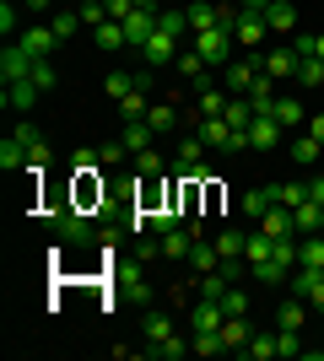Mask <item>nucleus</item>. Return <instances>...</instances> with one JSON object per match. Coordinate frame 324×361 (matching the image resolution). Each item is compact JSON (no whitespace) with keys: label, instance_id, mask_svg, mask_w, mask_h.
<instances>
[{"label":"nucleus","instance_id":"obj_1","mask_svg":"<svg viewBox=\"0 0 324 361\" xmlns=\"http://www.w3.org/2000/svg\"><path fill=\"white\" fill-rule=\"evenodd\" d=\"M44 221L54 226V238H60V243H71V248H87V243H108V238H114V232L92 226L87 216L76 211V205H49V211H44Z\"/></svg>","mask_w":324,"mask_h":361},{"label":"nucleus","instance_id":"obj_2","mask_svg":"<svg viewBox=\"0 0 324 361\" xmlns=\"http://www.w3.org/2000/svg\"><path fill=\"white\" fill-rule=\"evenodd\" d=\"M179 49H184V38H179V32H168L162 22H157V32L140 44V65H146V71H162V65L179 60Z\"/></svg>","mask_w":324,"mask_h":361},{"label":"nucleus","instance_id":"obj_3","mask_svg":"<svg viewBox=\"0 0 324 361\" xmlns=\"http://www.w3.org/2000/svg\"><path fill=\"white\" fill-rule=\"evenodd\" d=\"M189 49L200 54L205 65H232L227 49H232V32L227 27H205V32H189Z\"/></svg>","mask_w":324,"mask_h":361},{"label":"nucleus","instance_id":"obj_4","mask_svg":"<svg viewBox=\"0 0 324 361\" xmlns=\"http://www.w3.org/2000/svg\"><path fill=\"white\" fill-rule=\"evenodd\" d=\"M265 38H270V27H265V11H238V22H232V44H244L248 54H260Z\"/></svg>","mask_w":324,"mask_h":361},{"label":"nucleus","instance_id":"obj_5","mask_svg":"<svg viewBox=\"0 0 324 361\" xmlns=\"http://www.w3.org/2000/svg\"><path fill=\"white\" fill-rule=\"evenodd\" d=\"M297 54H292V44H281V49H270V54H260V71L270 75V81H297Z\"/></svg>","mask_w":324,"mask_h":361},{"label":"nucleus","instance_id":"obj_6","mask_svg":"<svg viewBox=\"0 0 324 361\" xmlns=\"http://www.w3.org/2000/svg\"><path fill=\"white\" fill-rule=\"evenodd\" d=\"M254 81H260V54H254V60H232L227 65V92H232V97H248Z\"/></svg>","mask_w":324,"mask_h":361},{"label":"nucleus","instance_id":"obj_7","mask_svg":"<svg viewBox=\"0 0 324 361\" xmlns=\"http://www.w3.org/2000/svg\"><path fill=\"white\" fill-rule=\"evenodd\" d=\"M16 44L28 49L32 60H49V54L60 49V38H54V27H22V32H16Z\"/></svg>","mask_w":324,"mask_h":361},{"label":"nucleus","instance_id":"obj_8","mask_svg":"<svg viewBox=\"0 0 324 361\" xmlns=\"http://www.w3.org/2000/svg\"><path fill=\"white\" fill-rule=\"evenodd\" d=\"M265 27L281 32V38H292L297 32V6L292 0H270V6H265Z\"/></svg>","mask_w":324,"mask_h":361},{"label":"nucleus","instance_id":"obj_9","mask_svg":"<svg viewBox=\"0 0 324 361\" xmlns=\"http://www.w3.org/2000/svg\"><path fill=\"white\" fill-rule=\"evenodd\" d=\"M270 146H281V124H276V114H260L248 124V151H270Z\"/></svg>","mask_w":324,"mask_h":361},{"label":"nucleus","instance_id":"obj_10","mask_svg":"<svg viewBox=\"0 0 324 361\" xmlns=\"http://www.w3.org/2000/svg\"><path fill=\"white\" fill-rule=\"evenodd\" d=\"M292 226H297V238H313V232H324V205L319 200H303L292 211Z\"/></svg>","mask_w":324,"mask_h":361},{"label":"nucleus","instance_id":"obj_11","mask_svg":"<svg viewBox=\"0 0 324 361\" xmlns=\"http://www.w3.org/2000/svg\"><path fill=\"white\" fill-rule=\"evenodd\" d=\"M216 334H222V345H227V350H244V345H248V334H254V329H248V313H227Z\"/></svg>","mask_w":324,"mask_h":361},{"label":"nucleus","instance_id":"obj_12","mask_svg":"<svg viewBox=\"0 0 324 361\" xmlns=\"http://www.w3.org/2000/svg\"><path fill=\"white\" fill-rule=\"evenodd\" d=\"M173 71H179V75H184V81H195V87H205V75H211V65H205L200 60V54H195V49H179V60H173Z\"/></svg>","mask_w":324,"mask_h":361},{"label":"nucleus","instance_id":"obj_13","mask_svg":"<svg viewBox=\"0 0 324 361\" xmlns=\"http://www.w3.org/2000/svg\"><path fill=\"white\" fill-rule=\"evenodd\" d=\"M195 135H200L211 151H227V146H232V124L216 114V119H200V130H195Z\"/></svg>","mask_w":324,"mask_h":361},{"label":"nucleus","instance_id":"obj_14","mask_svg":"<svg viewBox=\"0 0 324 361\" xmlns=\"http://www.w3.org/2000/svg\"><path fill=\"white\" fill-rule=\"evenodd\" d=\"M6 108H16V114H28L32 103H38V81H6V97H0Z\"/></svg>","mask_w":324,"mask_h":361},{"label":"nucleus","instance_id":"obj_15","mask_svg":"<svg viewBox=\"0 0 324 361\" xmlns=\"http://www.w3.org/2000/svg\"><path fill=\"white\" fill-rule=\"evenodd\" d=\"M260 232H265V238H292V232H297L292 211H287V205H270V211L260 216Z\"/></svg>","mask_w":324,"mask_h":361},{"label":"nucleus","instance_id":"obj_16","mask_svg":"<svg viewBox=\"0 0 324 361\" xmlns=\"http://www.w3.org/2000/svg\"><path fill=\"white\" fill-rule=\"evenodd\" d=\"M152 32H157V11H130V16H124V38H130L136 49L146 44Z\"/></svg>","mask_w":324,"mask_h":361},{"label":"nucleus","instance_id":"obj_17","mask_svg":"<svg viewBox=\"0 0 324 361\" xmlns=\"http://www.w3.org/2000/svg\"><path fill=\"white\" fill-rule=\"evenodd\" d=\"M124 146H130V157H140V151H152V140H157V130L146 119H136V124H124Z\"/></svg>","mask_w":324,"mask_h":361},{"label":"nucleus","instance_id":"obj_18","mask_svg":"<svg viewBox=\"0 0 324 361\" xmlns=\"http://www.w3.org/2000/svg\"><path fill=\"white\" fill-rule=\"evenodd\" d=\"M303 324H308V302H303V297L276 307V329H297V334H303Z\"/></svg>","mask_w":324,"mask_h":361},{"label":"nucleus","instance_id":"obj_19","mask_svg":"<svg viewBox=\"0 0 324 361\" xmlns=\"http://www.w3.org/2000/svg\"><path fill=\"white\" fill-rule=\"evenodd\" d=\"M0 167H6V173H28V146H22L16 135L0 140Z\"/></svg>","mask_w":324,"mask_h":361},{"label":"nucleus","instance_id":"obj_20","mask_svg":"<svg viewBox=\"0 0 324 361\" xmlns=\"http://www.w3.org/2000/svg\"><path fill=\"white\" fill-rule=\"evenodd\" d=\"M168 334H179L168 313H146V324H140V340H146V345H162Z\"/></svg>","mask_w":324,"mask_h":361},{"label":"nucleus","instance_id":"obj_21","mask_svg":"<svg viewBox=\"0 0 324 361\" xmlns=\"http://www.w3.org/2000/svg\"><path fill=\"white\" fill-rule=\"evenodd\" d=\"M162 259H189V248H195V238H189L184 226H173V232H162Z\"/></svg>","mask_w":324,"mask_h":361},{"label":"nucleus","instance_id":"obj_22","mask_svg":"<svg viewBox=\"0 0 324 361\" xmlns=\"http://www.w3.org/2000/svg\"><path fill=\"white\" fill-rule=\"evenodd\" d=\"M297 264H303V270H324V232L297 243Z\"/></svg>","mask_w":324,"mask_h":361},{"label":"nucleus","instance_id":"obj_23","mask_svg":"<svg viewBox=\"0 0 324 361\" xmlns=\"http://www.w3.org/2000/svg\"><path fill=\"white\" fill-rule=\"evenodd\" d=\"M146 356H157V361H179L184 350H195V340H184V334H168L162 345H140Z\"/></svg>","mask_w":324,"mask_h":361},{"label":"nucleus","instance_id":"obj_24","mask_svg":"<svg viewBox=\"0 0 324 361\" xmlns=\"http://www.w3.org/2000/svg\"><path fill=\"white\" fill-rule=\"evenodd\" d=\"M205 27H222V6H211V0L189 6V32H205Z\"/></svg>","mask_w":324,"mask_h":361},{"label":"nucleus","instance_id":"obj_25","mask_svg":"<svg viewBox=\"0 0 324 361\" xmlns=\"http://www.w3.org/2000/svg\"><path fill=\"white\" fill-rule=\"evenodd\" d=\"M146 108H152V103H146V87H136V92H124V97H119V119L136 124V119H146Z\"/></svg>","mask_w":324,"mask_h":361},{"label":"nucleus","instance_id":"obj_26","mask_svg":"<svg viewBox=\"0 0 324 361\" xmlns=\"http://www.w3.org/2000/svg\"><path fill=\"white\" fill-rule=\"evenodd\" d=\"M227 103H232V92H222V87H200V119H216V114H227Z\"/></svg>","mask_w":324,"mask_h":361},{"label":"nucleus","instance_id":"obj_27","mask_svg":"<svg viewBox=\"0 0 324 361\" xmlns=\"http://www.w3.org/2000/svg\"><path fill=\"white\" fill-rule=\"evenodd\" d=\"M205 140L200 135H179V173H184V167H200V157H205Z\"/></svg>","mask_w":324,"mask_h":361},{"label":"nucleus","instance_id":"obj_28","mask_svg":"<svg viewBox=\"0 0 324 361\" xmlns=\"http://www.w3.org/2000/svg\"><path fill=\"white\" fill-rule=\"evenodd\" d=\"M49 27H54V38H76V27H81V11H71V6H54V22H49Z\"/></svg>","mask_w":324,"mask_h":361},{"label":"nucleus","instance_id":"obj_29","mask_svg":"<svg viewBox=\"0 0 324 361\" xmlns=\"http://www.w3.org/2000/svg\"><path fill=\"white\" fill-rule=\"evenodd\" d=\"M244 356H248V361H270V356H281V350H276V334H270V329H265V334H248Z\"/></svg>","mask_w":324,"mask_h":361},{"label":"nucleus","instance_id":"obj_30","mask_svg":"<svg viewBox=\"0 0 324 361\" xmlns=\"http://www.w3.org/2000/svg\"><path fill=\"white\" fill-rule=\"evenodd\" d=\"M222 119H227L232 130H248V124L260 119V114H254V103H248V97H232V103H227V114H222Z\"/></svg>","mask_w":324,"mask_h":361},{"label":"nucleus","instance_id":"obj_31","mask_svg":"<svg viewBox=\"0 0 324 361\" xmlns=\"http://www.w3.org/2000/svg\"><path fill=\"white\" fill-rule=\"evenodd\" d=\"M146 124H152L157 135H162V130H179V108L173 103H152L146 108Z\"/></svg>","mask_w":324,"mask_h":361},{"label":"nucleus","instance_id":"obj_32","mask_svg":"<svg viewBox=\"0 0 324 361\" xmlns=\"http://www.w3.org/2000/svg\"><path fill=\"white\" fill-rule=\"evenodd\" d=\"M319 157H324V146H319L313 135H297V140H292V162H297V167H313Z\"/></svg>","mask_w":324,"mask_h":361},{"label":"nucleus","instance_id":"obj_33","mask_svg":"<svg viewBox=\"0 0 324 361\" xmlns=\"http://www.w3.org/2000/svg\"><path fill=\"white\" fill-rule=\"evenodd\" d=\"M136 87H140V75H136V71H114V75H108V81H103V92H108V97H114V103H119L124 92H136Z\"/></svg>","mask_w":324,"mask_h":361},{"label":"nucleus","instance_id":"obj_34","mask_svg":"<svg viewBox=\"0 0 324 361\" xmlns=\"http://www.w3.org/2000/svg\"><path fill=\"white\" fill-rule=\"evenodd\" d=\"M189 264H195V270H216V264H222V254H216V243H200L195 238V248H189Z\"/></svg>","mask_w":324,"mask_h":361},{"label":"nucleus","instance_id":"obj_35","mask_svg":"<svg viewBox=\"0 0 324 361\" xmlns=\"http://www.w3.org/2000/svg\"><path fill=\"white\" fill-rule=\"evenodd\" d=\"M270 114H276V124H281V130L303 124V103H297V97H276V108H270Z\"/></svg>","mask_w":324,"mask_h":361},{"label":"nucleus","instance_id":"obj_36","mask_svg":"<svg viewBox=\"0 0 324 361\" xmlns=\"http://www.w3.org/2000/svg\"><path fill=\"white\" fill-rule=\"evenodd\" d=\"M97 49H108V54H114V49H130L124 22H103V27H97Z\"/></svg>","mask_w":324,"mask_h":361},{"label":"nucleus","instance_id":"obj_37","mask_svg":"<svg viewBox=\"0 0 324 361\" xmlns=\"http://www.w3.org/2000/svg\"><path fill=\"white\" fill-rule=\"evenodd\" d=\"M303 200H308V183H276V205H287V211H297V205H303Z\"/></svg>","mask_w":324,"mask_h":361},{"label":"nucleus","instance_id":"obj_38","mask_svg":"<svg viewBox=\"0 0 324 361\" xmlns=\"http://www.w3.org/2000/svg\"><path fill=\"white\" fill-rule=\"evenodd\" d=\"M270 205H276V183H270V189H248V195H244V211L248 216H265Z\"/></svg>","mask_w":324,"mask_h":361},{"label":"nucleus","instance_id":"obj_39","mask_svg":"<svg viewBox=\"0 0 324 361\" xmlns=\"http://www.w3.org/2000/svg\"><path fill=\"white\" fill-rule=\"evenodd\" d=\"M97 162H103V151H92V146H76V151H71V167H76L81 178H92Z\"/></svg>","mask_w":324,"mask_h":361},{"label":"nucleus","instance_id":"obj_40","mask_svg":"<svg viewBox=\"0 0 324 361\" xmlns=\"http://www.w3.org/2000/svg\"><path fill=\"white\" fill-rule=\"evenodd\" d=\"M244 232H232V226H227V232H222V238H216V254H222V259H244Z\"/></svg>","mask_w":324,"mask_h":361},{"label":"nucleus","instance_id":"obj_41","mask_svg":"<svg viewBox=\"0 0 324 361\" xmlns=\"http://www.w3.org/2000/svg\"><path fill=\"white\" fill-rule=\"evenodd\" d=\"M76 11H81V22H87V27H103V22H114V16H108V6H103V0H81Z\"/></svg>","mask_w":324,"mask_h":361},{"label":"nucleus","instance_id":"obj_42","mask_svg":"<svg viewBox=\"0 0 324 361\" xmlns=\"http://www.w3.org/2000/svg\"><path fill=\"white\" fill-rule=\"evenodd\" d=\"M319 81H324V60L313 54V60L297 65V87H319Z\"/></svg>","mask_w":324,"mask_h":361},{"label":"nucleus","instance_id":"obj_43","mask_svg":"<svg viewBox=\"0 0 324 361\" xmlns=\"http://www.w3.org/2000/svg\"><path fill=\"white\" fill-rule=\"evenodd\" d=\"M16 27H22V6H16V0H6V6H0V32H6V44H11Z\"/></svg>","mask_w":324,"mask_h":361},{"label":"nucleus","instance_id":"obj_44","mask_svg":"<svg viewBox=\"0 0 324 361\" xmlns=\"http://www.w3.org/2000/svg\"><path fill=\"white\" fill-rule=\"evenodd\" d=\"M195 340V356H216V350H227L222 345V334H189Z\"/></svg>","mask_w":324,"mask_h":361},{"label":"nucleus","instance_id":"obj_45","mask_svg":"<svg viewBox=\"0 0 324 361\" xmlns=\"http://www.w3.org/2000/svg\"><path fill=\"white\" fill-rule=\"evenodd\" d=\"M136 173H140V178H157V173H162L157 151H140V157H136Z\"/></svg>","mask_w":324,"mask_h":361},{"label":"nucleus","instance_id":"obj_46","mask_svg":"<svg viewBox=\"0 0 324 361\" xmlns=\"http://www.w3.org/2000/svg\"><path fill=\"white\" fill-rule=\"evenodd\" d=\"M222 313H248V297L238 286H227V297H222Z\"/></svg>","mask_w":324,"mask_h":361},{"label":"nucleus","instance_id":"obj_47","mask_svg":"<svg viewBox=\"0 0 324 361\" xmlns=\"http://www.w3.org/2000/svg\"><path fill=\"white\" fill-rule=\"evenodd\" d=\"M32 81H38V92L54 87V71H49V60H32Z\"/></svg>","mask_w":324,"mask_h":361},{"label":"nucleus","instance_id":"obj_48","mask_svg":"<svg viewBox=\"0 0 324 361\" xmlns=\"http://www.w3.org/2000/svg\"><path fill=\"white\" fill-rule=\"evenodd\" d=\"M103 6H108V16H114V22H124V16H130V11H140L136 0H103Z\"/></svg>","mask_w":324,"mask_h":361},{"label":"nucleus","instance_id":"obj_49","mask_svg":"<svg viewBox=\"0 0 324 361\" xmlns=\"http://www.w3.org/2000/svg\"><path fill=\"white\" fill-rule=\"evenodd\" d=\"M124 157H130V146H124V140H108V146H103V162H124Z\"/></svg>","mask_w":324,"mask_h":361},{"label":"nucleus","instance_id":"obj_50","mask_svg":"<svg viewBox=\"0 0 324 361\" xmlns=\"http://www.w3.org/2000/svg\"><path fill=\"white\" fill-rule=\"evenodd\" d=\"M292 54L297 60H313V38H292Z\"/></svg>","mask_w":324,"mask_h":361},{"label":"nucleus","instance_id":"obj_51","mask_svg":"<svg viewBox=\"0 0 324 361\" xmlns=\"http://www.w3.org/2000/svg\"><path fill=\"white\" fill-rule=\"evenodd\" d=\"M308 135H313V140L324 146V114H313V119H308Z\"/></svg>","mask_w":324,"mask_h":361},{"label":"nucleus","instance_id":"obj_52","mask_svg":"<svg viewBox=\"0 0 324 361\" xmlns=\"http://www.w3.org/2000/svg\"><path fill=\"white\" fill-rule=\"evenodd\" d=\"M54 0H22V11H49Z\"/></svg>","mask_w":324,"mask_h":361},{"label":"nucleus","instance_id":"obj_53","mask_svg":"<svg viewBox=\"0 0 324 361\" xmlns=\"http://www.w3.org/2000/svg\"><path fill=\"white\" fill-rule=\"evenodd\" d=\"M238 6H244V11H265V6H270V0H238Z\"/></svg>","mask_w":324,"mask_h":361},{"label":"nucleus","instance_id":"obj_54","mask_svg":"<svg viewBox=\"0 0 324 361\" xmlns=\"http://www.w3.org/2000/svg\"><path fill=\"white\" fill-rule=\"evenodd\" d=\"M313 54H319V60H324V32H313Z\"/></svg>","mask_w":324,"mask_h":361},{"label":"nucleus","instance_id":"obj_55","mask_svg":"<svg viewBox=\"0 0 324 361\" xmlns=\"http://www.w3.org/2000/svg\"><path fill=\"white\" fill-rule=\"evenodd\" d=\"M136 6H140V11H157V0H136Z\"/></svg>","mask_w":324,"mask_h":361}]
</instances>
